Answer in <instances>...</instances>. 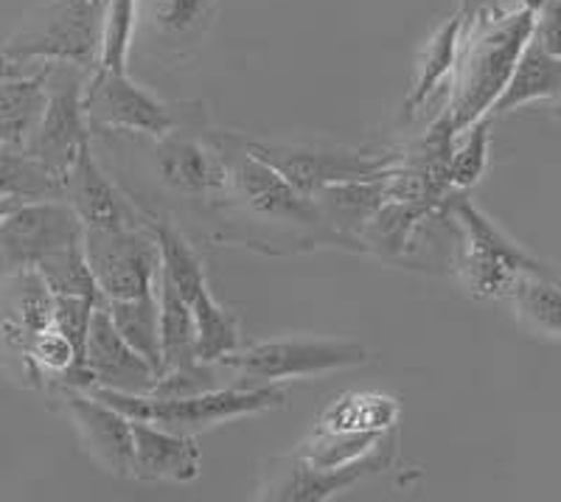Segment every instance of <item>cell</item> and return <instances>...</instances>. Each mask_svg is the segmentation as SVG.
Here are the masks:
<instances>
[{
    "label": "cell",
    "mask_w": 561,
    "mask_h": 502,
    "mask_svg": "<svg viewBox=\"0 0 561 502\" xmlns=\"http://www.w3.org/2000/svg\"><path fill=\"white\" fill-rule=\"evenodd\" d=\"M534 32L530 9H485L460 26L458 59L449 79L447 118L455 133L489 118V110L508 84L511 70Z\"/></svg>",
    "instance_id": "6da1fadb"
},
{
    "label": "cell",
    "mask_w": 561,
    "mask_h": 502,
    "mask_svg": "<svg viewBox=\"0 0 561 502\" xmlns=\"http://www.w3.org/2000/svg\"><path fill=\"white\" fill-rule=\"evenodd\" d=\"M88 393L107 401L115 410H122L127 419L149 421V424L180 435H197L210 426L225 424V421L287 404V390L278 388V385H255V388L237 385V388H217L197 396H174V399L118 393V390L104 388H88Z\"/></svg>",
    "instance_id": "7a4b0ae2"
},
{
    "label": "cell",
    "mask_w": 561,
    "mask_h": 502,
    "mask_svg": "<svg viewBox=\"0 0 561 502\" xmlns=\"http://www.w3.org/2000/svg\"><path fill=\"white\" fill-rule=\"evenodd\" d=\"M104 0H48L23 14L0 45L18 62H73L93 70L102 52Z\"/></svg>",
    "instance_id": "3957f363"
},
{
    "label": "cell",
    "mask_w": 561,
    "mask_h": 502,
    "mask_svg": "<svg viewBox=\"0 0 561 502\" xmlns=\"http://www.w3.org/2000/svg\"><path fill=\"white\" fill-rule=\"evenodd\" d=\"M447 210L460 228V278L474 298L508 300L523 275L545 270L542 259L519 248L463 194H449Z\"/></svg>",
    "instance_id": "277c9868"
},
{
    "label": "cell",
    "mask_w": 561,
    "mask_h": 502,
    "mask_svg": "<svg viewBox=\"0 0 561 502\" xmlns=\"http://www.w3.org/2000/svg\"><path fill=\"white\" fill-rule=\"evenodd\" d=\"M370 360L374 351L359 340L298 334V338L264 340L244 351H233L219 363L244 379L242 388H255V385H278L287 379H309L332 370L357 368Z\"/></svg>",
    "instance_id": "5b68a950"
},
{
    "label": "cell",
    "mask_w": 561,
    "mask_h": 502,
    "mask_svg": "<svg viewBox=\"0 0 561 502\" xmlns=\"http://www.w3.org/2000/svg\"><path fill=\"white\" fill-rule=\"evenodd\" d=\"M149 233L154 236L160 250V270L174 284L180 298L188 304L197 326V356L199 363H219L222 356L239 351V326L214 300L205 281V270L192 244L163 219H149Z\"/></svg>",
    "instance_id": "8992f818"
},
{
    "label": "cell",
    "mask_w": 561,
    "mask_h": 502,
    "mask_svg": "<svg viewBox=\"0 0 561 502\" xmlns=\"http://www.w3.org/2000/svg\"><path fill=\"white\" fill-rule=\"evenodd\" d=\"M45 107L37 127L26 140V152L45 169L65 178L79 149L90 140L88 113H84V84L90 70L73 62H43Z\"/></svg>",
    "instance_id": "52a82bcc"
},
{
    "label": "cell",
    "mask_w": 561,
    "mask_h": 502,
    "mask_svg": "<svg viewBox=\"0 0 561 502\" xmlns=\"http://www.w3.org/2000/svg\"><path fill=\"white\" fill-rule=\"evenodd\" d=\"M82 250L104 300H127L154 293L160 250L149 228H84Z\"/></svg>",
    "instance_id": "ba28073f"
},
{
    "label": "cell",
    "mask_w": 561,
    "mask_h": 502,
    "mask_svg": "<svg viewBox=\"0 0 561 502\" xmlns=\"http://www.w3.org/2000/svg\"><path fill=\"white\" fill-rule=\"evenodd\" d=\"M244 147L259 160L270 163L278 174L289 180L298 191L312 197L314 191L334 183L354 180H382L396 169V158L379 155L370 158L348 149L300 147V144H267V140H244Z\"/></svg>",
    "instance_id": "9c48e42d"
},
{
    "label": "cell",
    "mask_w": 561,
    "mask_h": 502,
    "mask_svg": "<svg viewBox=\"0 0 561 502\" xmlns=\"http://www.w3.org/2000/svg\"><path fill=\"white\" fill-rule=\"evenodd\" d=\"M225 166H228L230 189L237 191V197L253 210L255 217L267 219V223H287L300 225V228H320L318 205L309 194L295 189L284 174H278L270 163L255 158L248 147L239 149V140L228 138V144H219Z\"/></svg>",
    "instance_id": "30bf717a"
},
{
    "label": "cell",
    "mask_w": 561,
    "mask_h": 502,
    "mask_svg": "<svg viewBox=\"0 0 561 502\" xmlns=\"http://www.w3.org/2000/svg\"><path fill=\"white\" fill-rule=\"evenodd\" d=\"M84 113H88L90 135L96 129H115V133L163 138L174 129V113L169 104L135 84L127 70H90L84 84Z\"/></svg>",
    "instance_id": "8fae6325"
},
{
    "label": "cell",
    "mask_w": 561,
    "mask_h": 502,
    "mask_svg": "<svg viewBox=\"0 0 561 502\" xmlns=\"http://www.w3.org/2000/svg\"><path fill=\"white\" fill-rule=\"evenodd\" d=\"M396 444L393 435H385L370 452H365L363 458L351 460V464L334 466V469H318V466H307L295 460L293 455L270 464L267 477H264L262 491L259 497L264 500L278 502H325L337 497L340 491H348L359 486L368 477L379 475L393 464Z\"/></svg>",
    "instance_id": "7c38bea8"
},
{
    "label": "cell",
    "mask_w": 561,
    "mask_h": 502,
    "mask_svg": "<svg viewBox=\"0 0 561 502\" xmlns=\"http://www.w3.org/2000/svg\"><path fill=\"white\" fill-rule=\"evenodd\" d=\"M82 219L62 199L23 203L0 223V264L37 267L48 255L82 242Z\"/></svg>",
    "instance_id": "4fadbf2b"
},
{
    "label": "cell",
    "mask_w": 561,
    "mask_h": 502,
    "mask_svg": "<svg viewBox=\"0 0 561 502\" xmlns=\"http://www.w3.org/2000/svg\"><path fill=\"white\" fill-rule=\"evenodd\" d=\"M57 388L90 458L110 475L133 477V419L88 390L73 385Z\"/></svg>",
    "instance_id": "5bb4252c"
},
{
    "label": "cell",
    "mask_w": 561,
    "mask_h": 502,
    "mask_svg": "<svg viewBox=\"0 0 561 502\" xmlns=\"http://www.w3.org/2000/svg\"><path fill=\"white\" fill-rule=\"evenodd\" d=\"M84 368L90 388L118 390V393L149 396L158 381V370L118 334L104 304L96 306L90 320L88 345H84Z\"/></svg>",
    "instance_id": "9a60e30c"
},
{
    "label": "cell",
    "mask_w": 561,
    "mask_h": 502,
    "mask_svg": "<svg viewBox=\"0 0 561 502\" xmlns=\"http://www.w3.org/2000/svg\"><path fill=\"white\" fill-rule=\"evenodd\" d=\"M199 460L194 435L133 419V477L144 483H192L199 477Z\"/></svg>",
    "instance_id": "2e32d148"
},
{
    "label": "cell",
    "mask_w": 561,
    "mask_h": 502,
    "mask_svg": "<svg viewBox=\"0 0 561 502\" xmlns=\"http://www.w3.org/2000/svg\"><path fill=\"white\" fill-rule=\"evenodd\" d=\"M158 140L160 147L154 169L167 189L185 194V197H208V194H222L230 189L228 166H225L219 149H210L192 138H180L174 133Z\"/></svg>",
    "instance_id": "e0dca14e"
},
{
    "label": "cell",
    "mask_w": 561,
    "mask_h": 502,
    "mask_svg": "<svg viewBox=\"0 0 561 502\" xmlns=\"http://www.w3.org/2000/svg\"><path fill=\"white\" fill-rule=\"evenodd\" d=\"M62 203L77 210L84 228H124L129 225L127 205L99 166L90 140L62 178Z\"/></svg>",
    "instance_id": "ac0fdd59"
},
{
    "label": "cell",
    "mask_w": 561,
    "mask_h": 502,
    "mask_svg": "<svg viewBox=\"0 0 561 502\" xmlns=\"http://www.w3.org/2000/svg\"><path fill=\"white\" fill-rule=\"evenodd\" d=\"M312 199L329 230L345 239H359L370 217L390 199V185L388 178L334 183L314 191Z\"/></svg>",
    "instance_id": "d6986e66"
},
{
    "label": "cell",
    "mask_w": 561,
    "mask_h": 502,
    "mask_svg": "<svg viewBox=\"0 0 561 502\" xmlns=\"http://www.w3.org/2000/svg\"><path fill=\"white\" fill-rule=\"evenodd\" d=\"M561 95V57L548 54L539 43L528 39V45L519 54L517 65L511 70L508 84L503 88L494 107L489 110V118L508 115L514 110L534 102H553Z\"/></svg>",
    "instance_id": "ffe728a7"
},
{
    "label": "cell",
    "mask_w": 561,
    "mask_h": 502,
    "mask_svg": "<svg viewBox=\"0 0 561 502\" xmlns=\"http://www.w3.org/2000/svg\"><path fill=\"white\" fill-rule=\"evenodd\" d=\"M45 70L0 79V147H26L45 107Z\"/></svg>",
    "instance_id": "44dd1931"
},
{
    "label": "cell",
    "mask_w": 561,
    "mask_h": 502,
    "mask_svg": "<svg viewBox=\"0 0 561 502\" xmlns=\"http://www.w3.org/2000/svg\"><path fill=\"white\" fill-rule=\"evenodd\" d=\"M517 318L530 331L561 343V270L545 267L528 273L514 284L508 295Z\"/></svg>",
    "instance_id": "7402d4cb"
},
{
    "label": "cell",
    "mask_w": 561,
    "mask_h": 502,
    "mask_svg": "<svg viewBox=\"0 0 561 502\" xmlns=\"http://www.w3.org/2000/svg\"><path fill=\"white\" fill-rule=\"evenodd\" d=\"M158 306H160V349H163V370L188 368L199 363L197 356V326L172 281L160 270L158 275ZM160 370V374H163Z\"/></svg>",
    "instance_id": "603a6c76"
},
{
    "label": "cell",
    "mask_w": 561,
    "mask_h": 502,
    "mask_svg": "<svg viewBox=\"0 0 561 502\" xmlns=\"http://www.w3.org/2000/svg\"><path fill=\"white\" fill-rule=\"evenodd\" d=\"M460 26H463V20L455 12L453 18L430 37V43L424 45V52H421L419 57V77H415V84L410 88L408 102H404V113L408 115L419 113V110L433 99L435 90L453 79L455 59H458Z\"/></svg>",
    "instance_id": "cb8c5ba5"
},
{
    "label": "cell",
    "mask_w": 561,
    "mask_h": 502,
    "mask_svg": "<svg viewBox=\"0 0 561 502\" xmlns=\"http://www.w3.org/2000/svg\"><path fill=\"white\" fill-rule=\"evenodd\" d=\"M104 309H107L118 334L160 374L163 370V349H160L158 289L140 295V298L104 300Z\"/></svg>",
    "instance_id": "d4e9b609"
},
{
    "label": "cell",
    "mask_w": 561,
    "mask_h": 502,
    "mask_svg": "<svg viewBox=\"0 0 561 502\" xmlns=\"http://www.w3.org/2000/svg\"><path fill=\"white\" fill-rule=\"evenodd\" d=\"M0 194L18 203L62 199V178L32 158L26 147H0Z\"/></svg>",
    "instance_id": "484cf974"
},
{
    "label": "cell",
    "mask_w": 561,
    "mask_h": 502,
    "mask_svg": "<svg viewBox=\"0 0 561 502\" xmlns=\"http://www.w3.org/2000/svg\"><path fill=\"white\" fill-rule=\"evenodd\" d=\"M399 415V404L390 396L348 393L320 419L318 430L340 433H388Z\"/></svg>",
    "instance_id": "4316f807"
},
{
    "label": "cell",
    "mask_w": 561,
    "mask_h": 502,
    "mask_svg": "<svg viewBox=\"0 0 561 502\" xmlns=\"http://www.w3.org/2000/svg\"><path fill=\"white\" fill-rule=\"evenodd\" d=\"M34 270L43 275L54 295H79V298L104 300L102 289H99L96 278H93V270H90L88 259H84L82 242L48 255Z\"/></svg>",
    "instance_id": "83f0119b"
},
{
    "label": "cell",
    "mask_w": 561,
    "mask_h": 502,
    "mask_svg": "<svg viewBox=\"0 0 561 502\" xmlns=\"http://www.w3.org/2000/svg\"><path fill=\"white\" fill-rule=\"evenodd\" d=\"M135 20H138V0H104L102 52L96 68L127 70Z\"/></svg>",
    "instance_id": "f1b7e54d"
},
{
    "label": "cell",
    "mask_w": 561,
    "mask_h": 502,
    "mask_svg": "<svg viewBox=\"0 0 561 502\" xmlns=\"http://www.w3.org/2000/svg\"><path fill=\"white\" fill-rule=\"evenodd\" d=\"M489 124L491 118H480L458 135L460 144H455L447 166L449 189L466 191L483 178L485 166H489Z\"/></svg>",
    "instance_id": "f546056e"
},
{
    "label": "cell",
    "mask_w": 561,
    "mask_h": 502,
    "mask_svg": "<svg viewBox=\"0 0 561 502\" xmlns=\"http://www.w3.org/2000/svg\"><path fill=\"white\" fill-rule=\"evenodd\" d=\"M152 23L167 37H192L208 26L217 0H147Z\"/></svg>",
    "instance_id": "4dcf8cb0"
},
{
    "label": "cell",
    "mask_w": 561,
    "mask_h": 502,
    "mask_svg": "<svg viewBox=\"0 0 561 502\" xmlns=\"http://www.w3.org/2000/svg\"><path fill=\"white\" fill-rule=\"evenodd\" d=\"M99 304H104V300L79 298V295H54V326L62 331L70 343L77 345L82 368H84V345H88L90 320H93V312H96Z\"/></svg>",
    "instance_id": "1f68e13d"
},
{
    "label": "cell",
    "mask_w": 561,
    "mask_h": 502,
    "mask_svg": "<svg viewBox=\"0 0 561 502\" xmlns=\"http://www.w3.org/2000/svg\"><path fill=\"white\" fill-rule=\"evenodd\" d=\"M530 39L553 57H561V0H542V7L534 12Z\"/></svg>",
    "instance_id": "d6a6232c"
},
{
    "label": "cell",
    "mask_w": 561,
    "mask_h": 502,
    "mask_svg": "<svg viewBox=\"0 0 561 502\" xmlns=\"http://www.w3.org/2000/svg\"><path fill=\"white\" fill-rule=\"evenodd\" d=\"M39 65H43V62H39ZM39 65L18 62V59H12L7 52H3V48H0V79L20 77V73H32V70H37Z\"/></svg>",
    "instance_id": "836d02e7"
},
{
    "label": "cell",
    "mask_w": 561,
    "mask_h": 502,
    "mask_svg": "<svg viewBox=\"0 0 561 502\" xmlns=\"http://www.w3.org/2000/svg\"><path fill=\"white\" fill-rule=\"evenodd\" d=\"M500 0H460L458 3V14L460 20H472L474 14L485 12V9H494Z\"/></svg>",
    "instance_id": "e575fe53"
},
{
    "label": "cell",
    "mask_w": 561,
    "mask_h": 502,
    "mask_svg": "<svg viewBox=\"0 0 561 502\" xmlns=\"http://www.w3.org/2000/svg\"><path fill=\"white\" fill-rule=\"evenodd\" d=\"M18 205H23V203H18V199L3 197V194H0V223H3V219H7L9 214H12V210L18 208Z\"/></svg>",
    "instance_id": "d590c367"
},
{
    "label": "cell",
    "mask_w": 561,
    "mask_h": 502,
    "mask_svg": "<svg viewBox=\"0 0 561 502\" xmlns=\"http://www.w3.org/2000/svg\"><path fill=\"white\" fill-rule=\"evenodd\" d=\"M553 113L561 118V95H559V99H553Z\"/></svg>",
    "instance_id": "8d00e7d4"
}]
</instances>
